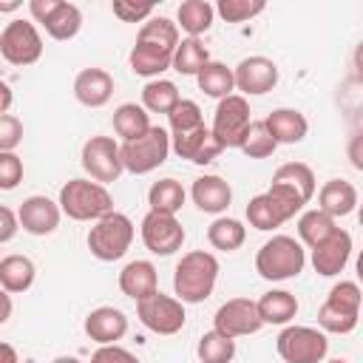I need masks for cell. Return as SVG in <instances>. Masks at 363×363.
Listing matches in <instances>:
<instances>
[{"label":"cell","mask_w":363,"mask_h":363,"mask_svg":"<svg viewBox=\"0 0 363 363\" xmlns=\"http://www.w3.org/2000/svg\"><path fill=\"white\" fill-rule=\"evenodd\" d=\"M218 278V258L207 250H190L173 269V292L182 303H201L213 295Z\"/></svg>","instance_id":"1"},{"label":"cell","mask_w":363,"mask_h":363,"mask_svg":"<svg viewBox=\"0 0 363 363\" xmlns=\"http://www.w3.org/2000/svg\"><path fill=\"white\" fill-rule=\"evenodd\" d=\"M60 213H65L71 221H99L102 216L113 213V196L105 184H96L91 179H71L60 190Z\"/></svg>","instance_id":"2"},{"label":"cell","mask_w":363,"mask_h":363,"mask_svg":"<svg viewBox=\"0 0 363 363\" xmlns=\"http://www.w3.org/2000/svg\"><path fill=\"white\" fill-rule=\"evenodd\" d=\"M306 267V250L292 235H272L255 252V272L264 281H289Z\"/></svg>","instance_id":"3"},{"label":"cell","mask_w":363,"mask_h":363,"mask_svg":"<svg viewBox=\"0 0 363 363\" xmlns=\"http://www.w3.org/2000/svg\"><path fill=\"white\" fill-rule=\"evenodd\" d=\"M170 156V133L162 125H150L142 136L119 145L122 167L133 176H145L156 167H162Z\"/></svg>","instance_id":"4"},{"label":"cell","mask_w":363,"mask_h":363,"mask_svg":"<svg viewBox=\"0 0 363 363\" xmlns=\"http://www.w3.org/2000/svg\"><path fill=\"white\" fill-rule=\"evenodd\" d=\"M133 221L125 213H108L88 230V250L99 261H119L133 244Z\"/></svg>","instance_id":"5"},{"label":"cell","mask_w":363,"mask_h":363,"mask_svg":"<svg viewBox=\"0 0 363 363\" xmlns=\"http://www.w3.org/2000/svg\"><path fill=\"white\" fill-rule=\"evenodd\" d=\"M275 349L284 363H323L329 340L326 332L315 326H284L275 337Z\"/></svg>","instance_id":"6"},{"label":"cell","mask_w":363,"mask_h":363,"mask_svg":"<svg viewBox=\"0 0 363 363\" xmlns=\"http://www.w3.org/2000/svg\"><path fill=\"white\" fill-rule=\"evenodd\" d=\"M136 318L142 320L145 329H150L156 335H176V332H182V326L187 320L184 303L159 289L153 295L136 301Z\"/></svg>","instance_id":"7"},{"label":"cell","mask_w":363,"mask_h":363,"mask_svg":"<svg viewBox=\"0 0 363 363\" xmlns=\"http://www.w3.org/2000/svg\"><path fill=\"white\" fill-rule=\"evenodd\" d=\"M252 116H250V105L241 94H230L224 99H218L216 113H213V128L210 133L216 136V142L227 150V147H241V139L250 128Z\"/></svg>","instance_id":"8"},{"label":"cell","mask_w":363,"mask_h":363,"mask_svg":"<svg viewBox=\"0 0 363 363\" xmlns=\"http://www.w3.org/2000/svg\"><path fill=\"white\" fill-rule=\"evenodd\" d=\"M0 57L11 65H34L43 57V37L28 20L6 23L0 34Z\"/></svg>","instance_id":"9"},{"label":"cell","mask_w":363,"mask_h":363,"mask_svg":"<svg viewBox=\"0 0 363 363\" xmlns=\"http://www.w3.org/2000/svg\"><path fill=\"white\" fill-rule=\"evenodd\" d=\"M79 162H82L85 173L91 176V182H96V184H111L125 173L122 159H119V145L111 136H91L82 145Z\"/></svg>","instance_id":"10"},{"label":"cell","mask_w":363,"mask_h":363,"mask_svg":"<svg viewBox=\"0 0 363 363\" xmlns=\"http://www.w3.org/2000/svg\"><path fill=\"white\" fill-rule=\"evenodd\" d=\"M261 318L255 309V301L250 298H230L224 301L216 315H213V329L221 332L224 337H244V335H255L261 329Z\"/></svg>","instance_id":"11"},{"label":"cell","mask_w":363,"mask_h":363,"mask_svg":"<svg viewBox=\"0 0 363 363\" xmlns=\"http://www.w3.org/2000/svg\"><path fill=\"white\" fill-rule=\"evenodd\" d=\"M142 241L153 255H173L184 244V227L176 216L150 210L142 218Z\"/></svg>","instance_id":"12"},{"label":"cell","mask_w":363,"mask_h":363,"mask_svg":"<svg viewBox=\"0 0 363 363\" xmlns=\"http://www.w3.org/2000/svg\"><path fill=\"white\" fill-rule=\"evenodd\" d=\"M233 82L235 91H241V96H261L269 94L278 85V65L269 57H244L235 68H233Z\"/></svg>","instance_id":"13"},{"label":"cell","mask_w":363,"mask_h":363,"mask_svg":"<svg viewBox=\"0 0 363 363\" xmlns=\"http://www.w3.org/2000/svg\"><path fill=\"white\" fill-rule=\"evenodd\" d=\"M349 255H352V235L343 227H337L329 238H323L318 247H312V267L318 275L332 278V275L343 272V267L349 264Z\"/></svg>","instance_id":"14"},{"label":"cell","mask_w":363,"mask_h":363,"mask_svg":"<svg viewBox=\"0 0 363 363\" xmlns=\"http://www.w3.org/2000/svg\"><path fill=\"white\" fill-rule=\"evenodd\" d=\"M60 204L48 196H28L17 210L20 227L31 235H51L60 227Z\"/></svg>","instance_id":"15"},{"label":"cell","mask_w":363,"mask_h":363,"mask_svg":"<svg viewBox=\"0 0 363 363\" xmlns=\"http://www.w3.org/2000/svg\"><path fill=\"white\" fill-rule=\"evenodd\" d=\"M170 150L179 156V159H187L193 164H210L213 159H218V153L224 150L216 136L210 133L207 125L190 130V133H179V136H170Z\"/></svg>","instance_id":"16"},{"label":"cell","mask_w":363,"mask_h":363,"mask_svg":"<svg viewBox=\"0 0 363 363\" xmlns=\"http://www.w3.org/2000/svg\"><path fill=\"white\" fill-rule=\"evenodd\" d=\"M85 335L99 346H111L128 335V315L116 306H96L85 318Z\"/></svg>","instance_id":"17"},{"label":"cell","mask_w":363,"mask_h":363,"mask_svg":"<svg viewBox=\"0 0 363 363\" xmlns=\"http://www.w3.org/2000/svg\"><path fill=\"white\" fill-rule=\"evenodd\" d=\"M74 96L85 108H102L113 96V77L105 68H82L74 79Z\"/></svg>","instance_id":"18"},{"label":"cell","mask_w":363,"mask_h":363,"mask_svg":"<svg viewBox=\"0 0 363 363\" xmlns=\"http://www.w3.org/2000/svg\"><path fill=\"white\" fill-rule=\"evenodd\" d=\"M190 199H193V204H196L201 213L218 216V213H224V210L230 207V201H233V187H230V182H224L221 176L207 173V176H199V179L193 182Z\"/></svg>","instance_id":"19"},{"label":"cell","mask_w":363,"mask_h":363,"mask_svg":"<svg viewBox=\"0 0 363 363\" xmlns=\"http://www.w3.org/2000/svg\"><path fill=\"white\" fill-rule=\"evenodd\" d=\"M173 51H176V48L159 45V43H147V40H136V45H133L130 54H128L130 71L139 74V77L159 79V74L173 65Z\"/></svg>","instance_id":"20"},{"label":"cell","mask_w":363,"mask_h":363,"mask_svg":"<svg viewBox=\"0 0 363 363\" xmlns=\"http://www.w3.org/2000/svg\"><path fill=\"white\" fill-rule=\"evenodd\" d=\"M354 207H357V187L346 179H329L318 190V210L332 218H343L354 213Z\"/></svg>","instance_id":"21"},{"label":"cell","mask_w":363,"mask_h":363,"mask_svg":"<svg viewBox=\"0 0 363 363\" xmlns=\"http://www.w3.org/2000/svg\"><path fill=\"white\" fill-rule=\"evenodd\" d=\"M119 289H122V295H128L133 301H142V298L153 295L159 289L156 267L150 261H145V258H136V261L125 264L122 272H119Z\"/></svg>","instance_id":"22"},{"label":"cell","mask_w":363,"mask_h":363,"mask_svg":"<svg viewBox=\"0 0 363 363\" xmlns=\"http://www.w3.org/2000/svg\"><path fill=\"white\" fill-rule=\"evenodd\" d=\"M264 125H267L269 136L275 139V145H295V142H301V139L306 136V130H309L306 116H303L301 111H295V108H275V111L264 119Z\"/></svg>","instance_id":"23"},{"label":"cell","mask_w":363,"mask_h":363,"mask_svg":"<svg viewBox=\"0 0 363 363\" xmlns=\"http://www.w3.org/2000/svg\"><path fill=\"white\" fill-rule=\"evenodd\" d=\"M258 318L261 323H272V326H286L295 315H298V298L286 289H269L255 301Z\"/></svg>","instance_id":"24"},{"label":"cell","mask_w":363,"mask_h":363,"mask_svg":"<svg viewBox=\"0 0 363 363\" xmlns=\"http://www.w3.org/2000/svg\"><path fill=\"white\" fill-rule=\"evenodd\" d=\"M34 261L26 255H6L0 258V289H6L9 295L26 292L34 284Z\"/></svg>","instance_id":"25"},{"label":"cell","mask_w":363,"mask_h":363,"mask_svg":"<svg viewBox=\"0 0 363 363\" xmlns=\"http://www.w3.org/2000/svg\"><path fill=\"white\" fill-rule=\"evenodd\" d=\"M43 28H45V34L51 40H60V43L62 40H74L79 34V28H82V11H79V6L65 3V0H57L54 11L45 17Z\"/></svg>","instance_id":"26"},{"label":"cell","mask_w":363,"mask_h":363,"mask_svg":"<svg viewBox=\"0 0 363 363\" xmlns=\"http://www.w3.org/2000/svg\"><path fill=\"white\" fill-rule=\"evenodd\" d=\"M213 17H216V11L207 0H184L176 11V20H179L176 28L187 31V37H201L210 31Z\"/></svg>","instance_id":"27"},{"label":"cell","mask_w":363,"mask_h":363,"mask_svg":"<svg viewBox=\"0 0 363 363\" xmlns=\"http://www.w3.org/2000/svg\"><path fill=\"white\" fill-rule=\"evenodd\" d=\"M207 62H210L207 45L199 37H184L176 45V51H173V65L170 68L179 71V74H184V77H196Z\"/></svg>","instance_id":"28"},{"label":"cell","mask_w":363,"mask_h":363,"mask_svg":"<svg viewBox=\"0 0 363 363\" xmlns=\"http://www.w3.org/2000/svg\"><path fill=\"white\" fill-rule=\"evenodd\" d=\"M196 82H199V91H204L207 96L213 99H224L235 91V82H233V68H227L224 62H216L210 60L199 74H196Z\"/></svg>","instance_id":"29"},{"label":"cell","mask_w":363,"mask_h":363,"mask_svg":"<svg viewBox=\"0 0 363 363\" xmlns=\"http://www.w3.org/2000/svg\"><path fill=\"white\" fill-rule=\"evenodd\" d=\"M150 128V116L142 105L136 102H122L116 111H113V130L122 142H130L136 136H142L145 130Z\"/></svg>","instance_id":"30"},{"label":"cell","mask_w":363,"mask_h":363,"mask_svg":"<svg viewBox=\"0 0 363 363\" xmlns=\"http://www.w3.org/2000/svg\"><path fill=\"white\" fill-rule=\"evenodd\" d=\"M184 199H187V193H184V187H182L176 179H159V182H153L150 190H147V204H150V210L167 213V216H176V213L184 207Z\"/></svg>","instance_id":"31"},{"label":"cell","mask_w":363,"mask_h":363,"mask_svg":"<svg viewBox=\"0 0 363 363\" xmlns=\"http://www.w3.org/2000/svg\"><path fill=\"white\" fill-rule=\"evenodd\" d=\"M335 230H337L335 218L326 216V213H320L318 207L315 210H303L301 218H298V241L306 244L309 250L318 247L323 238H329Z\"/></svg>","instance_id":"32"},{"label":"cell","mask_w":363,"mask_h":363,"mask_svg":"<svg viewBox=\"0 0 363 363\" xmlns=\"http://www.w3.org/2000/svg\"><path fill=\"white\" fill-rule=\"evenodd\" d=\"M244 238H247V227H244L238 218L221 216V218H216V221L207 227V241H210V247H213V250H221V252L238 250V247L244 244Z\"/></svg>","instance_id":"33"},{"label":"cell","mask_w":363,"mask_h":363,"mask_svg":"<svg viewBox=\"0 0 363 363\" xmlns=\"http://www.w3.org/2000/svg\"><path fill=\"white\" fill-rule=\"evenodd\" d=\"M272 182L289 184L292 190H298V193H301V199H303L306 204L312 201V196H315V190H318L315 173H312V167H309V164H303V162H286V164H281V167L275 170Z\"/></svg>","instance_id":"34"},{"label":"cell","mask_w":363,"mask_h":363,"mask_svg":"<svg viewBox=\"0 0 363 363\" xmlns=\"http://www.w3.org/2000/svg\"><path fill=\"white\" fill-rule=\"evenodd\" d=\"M179 99V88L170 79H150L142 88V108L150 113H170Z\"/></svg>","instance_id":"35"},{"label":"cell","mask_w":363,"mask_h":363,"mask_svg":"<svg viewBox=\"0 0 363 363\" xmlns=\"http://www.w3.org/2000/svg\"><path fill=\"white\" fill-rule=\"evenodd\" d=\"M264 196L272 204V210H275V216H278L281 224L289 221V218H295V213H301L306 207V201L301 199V193L292 190L289 184H281V182H272L269 190H264Z\"/></svg>","instance_id":"36"},{"label":"cell","mask_w":363,"mask_h":363,"mask_svg":"<svg viewBox=\"0 0 363 363\" xmlns=\"http://www.w3.org/2000/svg\"><path fill=\"white\" fill-rule=\"evenodd\" d=\"M196 354H199L201 363H230L235 357V340L233 337H224L216 329H210V332H204L199 337Z\"/></svg>","instance_id":"37"},{"label":"cell","mask_w":363,"mask_h":363,"mask_svg":"<svg viewBox=\"0 0 363 363\" xmlns=\"http://www.w3.org/2000/svg\"><path fill=\"white\" fill-rule=\"evenodd\" d=\"M275 139L269 136V130H267V125H264V119H252L250 122V128H247V133H244V139H241V153L244 156H250V159H267V156H272L275 153Z\"/></svg>","instance_id":"38"},{"label":"cell","mask_w":363,"mask_h":363,"mask_svg":"<svg viewBox=\"0 0 363 363\" xmlns=\"http://www.w3.org/2000/svg\"><path fill=\"white\" fill-rule=\"evenodd\" d=\"M167 122H170V136H179V133H190V130L201 128L204 116L193 99H179L176 108L167 113Z\"/></svg>","instance_id":"39"},{"label":"cell","mask_w":363,"mask_h":363,"mask_svg":"<svg viewBox=\"0 0 363 363\" xmlns=\"http://www.w3.org/2000/svg\"><path fill=\"white\" fill-rule=\"evenodd\" d=\"M136 40H147V43H159V45H167V48H176L179 45V28L173 20L167 17H147L136 34Z\"/></svg>","instance_id":"40"},{"label":"cell","mask_w":363,"mask_h":363,"mask_svg":"<svg viewBox=\"0 0 363 363\" xmlns=\"http://www.w3.org/2000/svg\"><path fill=\"white\" fill-rule=\"evenodd\" d=\"M267 9L264 0H218L213 6V11L224 20V23H247L255 14H261Z\"/></svg>","instance_id":"41"},{"label":"cell","mask_w":363,"mask_h":363,"mask_svg":"<svg viewBox=\"0 0 363 363\" xmlns=\"http://www.w3.org/2000/svg\"><path fill=\"white\" fill-rule=\"evenodd\" d=\"M357 318L354 312H343V309H335L323 301V306L318 309V326L320 332H332V335H349L354 326H357Z\"/></svg>","instance_id":"42"},{"label":"cell","mask_w":363,"mask_h":363,"mask_svg":"<svg viewBox=\"0 0 363 363\" xmlns=\"http://www.w3.org/2000/svg\"><path fill=\"white\" fill-rule=\"evenodd\" d=\"M360 301H363V292H360V286L354 281H340L326 295L329 306L343 309V312H354V315H360Z\"/></svg>","instance_id":"43"},{"label":"cell","mask_w":363,"mask_h":363,"mask_svg":"<svg viewBox=\"0 0 363 363\" xmlns=\"http://www.w3.org/2000/svg\"><path fill=\"white\" fill-rule=\"evenodd\" d=\"M247 221H250V227L264 230V233L281 227V221H278V216H275V210H272V204L267 201L264 193H258V196L250 199V204H247Z\"/></svg>","instance_id":"44"},{"label":"cell","mask_w":363,"mask_h":363,"mask_svg":"<svg viewBox=\"0 0 363 363\" xmlns=\"http://www.w3.org/2000/svg\"><path fill=\"white\" fill-rule=\"evenodd\" d=\"M23 182V159L11 153H0V190H14Z\"/></svg>","instance_id":"45"},{"label":"cell","mask_w":363,"mask_h":363,"mask_svg":"<svg viewBox=\"0 0 363 363\" xmlns=\"http://www.w3.org/2000/svg\"><path fill=\"white\" fill-rule=\"evenodd\" d=\"M23 142V122L14 113L0 116V153H11Z\"/></svg>","instance_id":"46"},{"label":"cell","mask_w":363,"mask_h":363,"mask_svg":"<svg viewBox=\"0 0 363 363\" xmlns=\"http://www.w3.org/2000/svg\"><path fill=\"white\" fill-rule=\"evenodd\" d=\"M113 14L122 20V23H142V20H147L150 14H153V6L150 3H142V6H136V3H125V0H113Z\"/></svg>","instance_id":"47"},{"label":"cell","mask_w":363,"mask_h":363,"mask_svg":"<svg viewBox=\"0 0 363 363\" xmlns=\"http://www.w3.org/2000/svg\"><path fill=\"white\" fill-rule=\"evenodd\" d=\"M91 363H139V357H136L133 352H128V349L111 343V346H99V349L91 354Z\"/></svg>","instance_id":"48"},{"label":"cell","mask_w":363,"mask_h":363,"mask_svg":"<svg viewBox=\"0 0 363 363\" xmlns=\"http://www.w3.org/2000/svg\"><path fill=\"white\" fill-rule=\"evenodd\" d=\"M17 230H20V221H17V213H14L11 207H6V204H0V244H6V241H11V238L17 235Z\"/></svg>","instance_id":"49"},{"label":"cell","mask_w":363,"mask_h":363,"mask_svg":"<svg viewBox=\"0 0 363 363\" xmlns=\"http://www.w3.org/2000/svg\"><path fill=\"white\" fill-rule=\"evenodd\" d=\"M11 102H14V94H11L9 82H3V79H0V116H3V113H9Z\"/></svg>","instance_id":"50"},{"label":"cell","mask_w":363,"mask_h":363,"mask_svg":"<svg viewBox=\"0 0 363 363\" xmlns=\"http://www.w3.org/2000/svg\"><path fill=\"white\" fill-rule=\"evenodd\" d=\"M11 309H14L11 295H9L6 289H0V323H6V320L11 318Z\"/></svg>","instance_id":"51"},{"label":"cell","mask_w":363,"mask_h":363,"mask_svg":"<svg viewBox=\"0 0 363 363\" xmlns=\"http://www.w3.org/2000/svg\"><path fill=\"white\" fill-rule=\"evenodd\" d=\"M0 363H20V357H17V352H14L11 343H3L0 340Z\"/></svg>","instance_id":"52"},{"label":"cell","mask_w":363,"mask_h":363,"mask_svg":"<svg viewBox=\"0 0 363 363\" xmlns=\"http://www.w3.org/2000/svg\"><path fill=\"white\" fill-rule=\"evenodd\" d=\"M23 3L20 0H0V11H17Z\"/></svg>","instance_id":"53"},{"label":"cell","mask_w":363,"mask_h":363,"mask_svg":"<svg viewBox=\"0 0 363 363\" xmlns=\"http://www.w3.org/2000/svg\"><path fill=\"white\" fill-rule=\"evenodd\" d=\"M51 363H82L79 357H68V354H62V357H54Z\"/></svg>","instance_id":"54"},{"label":"cell","mask_w":363,"mask_h":363,"mask_svg":"<svg viewBox=\"0 0 363 363\" xmlns=\"http://www.w3.org/2000/svg\"><path fill=\"white\" fill-rule=\"evenodd\" d=\"M329 363H349V360H340V357H337V360H329Z\"/></svg>","instance_id":"55"},{"label":"cell","mask_w":363,"mask_h":363,"mask_svg":"<svg viewBox=\"0 0 363 363\" xmlns=\"http://www.w3.org/2000/svg\"><path fill=\"white\" fill-rule=\"evenodd\" d=\"M0 326H3V323H0Z\"/></svg>","instance_id":"56"}]
</instances>
